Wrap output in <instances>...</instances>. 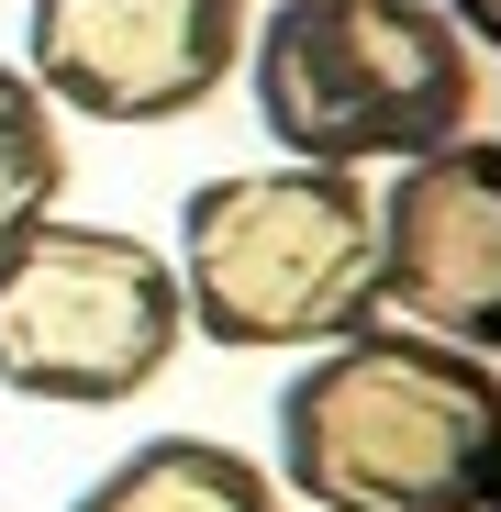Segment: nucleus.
Listing matches in <instances>:
<instances>
[{
  "mask_svg": "<svg viewBox=\"0 0 501 512\" xmlns=\"http://www.w3.org/2000/svg\"><path fill=\"white\" fill-rule=\"evenodd\" d=\"M179 346L190 301L145 234L45 212L0 245V390L45 412H123L179 368Z\"/></svg>",
  "mask_w": 501,
  "mask_h": 512,
  "instance_id": "nucleus-4",
  "label": "nucleus"
},
{
  "mask_svg": "<svg viewBox=\"0 0 501 512\" xmlns=\"http://www.w3.org/2000/svg\"><path fill=\"white\" fill-rule=\"evenodd\" d=\"M279 479L312 512H490L501 357L412 323H357L279 390Z\"/></svg>",
  "mask_w": 501,
  "mask_h": 512,
  "instance_id": "nucleus-1",
  "label": "nucleus"
},
{
  "mask_svg": "<svg viewBox=\"0 0 501 512\" xmlns=\"http://www.w3.org/2000/svg\"><path fill=\"white\" fill-rule=\"evenodd\" d=\"M379 323L501 346V134H457L435 156H401L379 190Z\"/></svg>",
  "mask_w": 501,
  "mask_h": 512,
  "instance_id": "nucleus-6",
  "label": "nucleus"
},
{
  "mask_svg": "<svg viewBox=\"0 0 501 512\" xmlns=\"http://www.w3.org/2000/svg\"><path fill=\"white\" fill-rule=\"evenodd\" d=\"M167 268L201 346H334L379 323V201L357 167H234L179 201Z\"/></svg>",
  "mask_w": 501,
  "mask_h": 512,
  "instance_id": "nucleus-3",
  "label": "nucleus"
},
{
  "mask_svg": "<svg viewBox=\"0 0 501 512\" xmlns=\"http://www.w3.org/2000/svg\"><path fill=\"white\" fill-rule=\"evenodd\" d=\"M435 12H446L468 45H501V0H435Z\"/></svg>",
  "mask_w": 501,
  "mask_h": 512,
  "instance_id": "nucleus-9",
  "label": "nucleus"
},
{
  "mask_svg": "<svg viewBox=\"0 0 501 512\" xmlns=\"http://www.w3.org/2000/svg\"><path fill=\"white\" fill-rule=\"evenodd\" d=\"M67 201V112L23 67H0V245Z\"/></svg>",
  "mask_w": 501,
  "mask_h": 512,
  "instance_id": "nucleus-8",
  "label": "nucleus"
},
{
  "mask_svg": "<svg viewBox=\"0 0 501 512\" xmlns=\"http://www.w3.org/2000/svg\"><path fill=\"white\" fill-rule=\"evenodd\" d=\"M245 0H34L23 78L78 123H190L245 78Z\"/></svg>",
  "mask_w": 501,
  "mask_h": 512,
  "instance_id": "nucleus-5",
  "label": "nucleus"
},
{
  "mask_svg": "<svg viewBox=\"0 0 501 512\" xmlns=\"http://www.w3.org/2000/svg\"><path fill=\"white\" fill-rule=\"evenodd\" d=\"M67 512H290V501H279V479L257 457L223 446V435H156V446L112 457Z\"/></svg>",
  "mask_w": 501,
  "mask_h": 512,
  "instance_id": "nucleus-7",
  "label": "nucleus"
},
{
  "mask_svg": "<svg viewBox=\"0 0 501 512\" xmlns=\"http://www.w3.org/2000/svg\"><path fill=\"white\" fill-rule=\"evenodd\" d=\"M245 90L290 167H401L468 134L479 45L435 0H268Z\"/></svg>",
  "mask_w": 501,
  "mask_h": 512,
  "instance_id": "nucleus-2",
  "label": "nucleus"
}]
</instances>
